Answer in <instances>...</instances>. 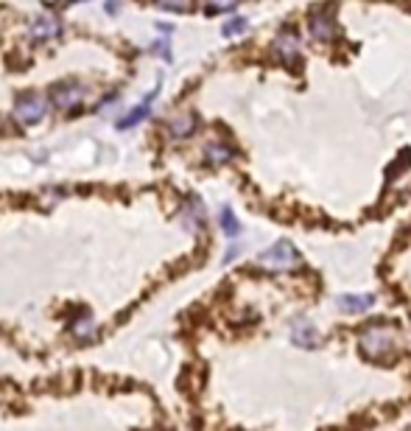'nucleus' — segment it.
<instances>
[{"label": "nucleus", "mask_w": 411, "mask_h": 431, "mask_svg": "<svg viewBox=\"0 0 411 431\" xmlns=\"http://www.w3.org/2000/svg\"><path fill=\"white\" fill-rule=\"evenodd\" d=\"M358 347L367 358L372 362H392L397 355V331L394 325L378 322V325H367L358 333Z\"/></svg>", "instance_id": "obj_1"}, {"label": "nucleus", "mask_w": 411, "mask_h": 431, "mask_svg": "<svg viewBox=\"0 0 411 431\" xmlns=\"http://www.w3.org/2000/svg\"><path fill=\"white\" fill-rule=\"evenodd\" d=\"M300 263H302V258L291 241H274L268 249H263L257 255V266L266 272H274V274L294 272V269H300Z\"/></svg>", "instance_id": "obj_2"}, {"label": "nucleus", "mask_w": 411, "mask_h": 431, "mask_svg": "<svg viewBox=\"0 0 411 431\" xmlns=\"http://www.w3.org/2000/svg\"><path fill=\"white\" fill-rule=\"evenodd\" d=\"M45 112H48V101L42 96H37V93H26L15 104V121L23 123V126L39 123L45 118Z\"/></svg>", "instance_id": "obj_3"}, {"label": "nucleus", "mask_w": 411, "mask_h": 431, "mask_svg": "<svg viewBox=\"0 0 411 431\" xmlns=\"http://www.w3.org/2000/svg\"><path fill=\"white\" fill-rule=\"evenodd\" d=\"M84 98V87L82 85H73V82H62V85H53L51 87V104L62 112H76L79 104Z\"/></svg>", "instance_id": "obj_4"}, {"label": "nucleus", "mask_w": 411, "mask_h": 431, "mask_svg": "<svg viewBox=\"0 0 411 431\" xmlns=\"http://www.w3.org/2000/svg\"><path fill=\"white\" fill-rule=\"evenodd\" d=\"M271 51H274V56H277V59H283L286 64H294L300 59V37H297V31L294 28H283L277 34V39H274Z\"/></svg>", "instance_id": "obj_5"}, {"label": "nucleus", "mask_w": 411, "mask_h": 431, "mask_svg": "<svg viewBox=\"0 0 411 431\" xmlns=\"http://www.w3.org/2000/svg\"><path fill=\"white\" fill-rule=\"evenodd\" d=\"M62 34V23L56 15H37L31 23V39L34 42H53Z\"/></svg>", "instance_id": "obj_6"}, {"label": "nucleus", "mask_w": 411, "mask_h": 431, "mask_svg": "<svg viewBox=\"0 0 411 431\" xmlns=\"http://www.w3.org/2000/svg\"><path fill=\"white\" fill-rule=\"evenodd\" d=\"M311 37H316L322 42L336 37V17H333V12L319 9V12L311 15Z\"/></svg>", "instance_id": "obj_7"}, {"label": "nucleus", "mask_w": 411, "mask_h": 431, "mask_svg": "<svg viewBox=\"0 0 411 431\" xmlns=\"http://www.w3.org/2000/svg\"><path fill=\"white\" fill-rule=\"evenodd\" d=\"M232 157H235V149L230 146V143L216 140V143H208V146H204V163H208L210 168H221V166H227Z\"/></svg>", "instance_id": "obj_8"}, {"label": "nucleus", "mask_w": 411, "mask_h": 431, "mask_svg": "<svg viewBox=\"0 0 411 431\" xmlns=\"http://www.w3.org/2000/svg\"><path fill=\"white\" fill-rule=\"evenodd\" d=\"M291 342H294L297 347L313 350V347L319 344V333H316V328H313L308 319H297V322L291 325Z\"/></svg>", "instance_id": "obj_9"}, {"label": "nucleus", "mask_w": 411, "mask_h": 431, "mask_svg": "<svg viewBox=\"0 0 411 431\" xmlns=\"http://www.w3.org/2000/svg\"><path fill=\"white\" fill-rule=\"evenodd\" d=\"M375 306V294H345L338 297V311L341 314H364Z\"/></svg>", "instance_id": "obj_10"}, {"label": "nucleus", "mask_w": 411, "mask_h": 431, "mask_svg": "<svg viewBox=\"0 0 411 431\" xmlns=\"http://www.w3.org/2000/svg\"><path fill=\"white\" fill-rule=\"evenodd\" d=\"M196 132V115L193 112H179L168 121V134L174 140H182V137H190Z\"/></svg>", "instance_id": "obj_11"}, {"label": "nucleus", "mask_w": 411, "mask_h": 431, "mask_svg": "<svg viewBox=\"0 0 411 431\" xmlns=\"http://www.w3.org/2000/svg\"><path fill=\"white\" fill-rule=\"evenodd\" d=\"M182 222H185L188 230H199L204 225V207H201V202L196 196L188 199V204L182 207Z\"/></svg>", "instance_id": "obj_12"}, {"label": "nucleus", "mask_w": 411, "mask_h": 431, "mask_svg": "<svg viewBox=\"0 0 411 431\" xmlns=\"http://www.w3.org/2000/svg\"><path fill=\"white\" fill-rule=\"evenodd\" d=\"M149 115H152V96H149L140 107H134L126 118H120V121H118V129H123V132H126V129H131V126H137V123H143Z\"/></svg>", "instance_id": "obj_13"}, {"label": "nucleus", "mask_w": 411, "mask_h": 431, "mask_svg": "<svg viewBox=\"0 0 411 431\" xmlns=\"http://www.w3.org/2000/svg\"><path fill=\"white\" fill-rule=\"evenodd\" d=\"M219 222H221V230L227 233V238H230V241H235V238L241 236V225H238L235 213H232L230 207H224V210H221V219H219Z\"/></svg>", "instance_id": "obj_14"}, {"label": "nucleus", "mask_w": 411, "mask_h": 431, "mask_svg": "<svg viewBox=\"0 0 411 431\" xmlns=\"http://www.w3.org/2000/svg\"><path fill=\"white\" fill-rule=\"evenodd\" d=\"M73 336L76 339H93L95 336V322L84 314V317H79L76 322H73Z\"/></svg>", "instance_id": "obj_15"}, {"label": "nucleus", "mask_w": 411, "mask_h": 431, "mask_svg": "<svg viewBox=\"0 0 411 431\" xmlns=\"http://www.w3.org/2000/svg\"><path fill=\"white\" fill-rule=\"evenodd\" d=\"M157 6L165 12H190L193 0H157Z\"/></svg>", "instance_id": "obj_16"}, {"label": "nucleus", "mask_w": 411, "mask_h": 431, "mask_svg": "<svg viewBox=\"0 0 411 431\" xmlns=\"http://www.w3.org/2000/svg\"><path fill=\"white\" fill-rule=\"evenodd\" d=\"M241 0H208V15H221V12H232Z\"/></svg>", "instance_id": "obj_17"}, {"label": "nucleus", "mask_w": 411, "mask_h": 431, "mask_svg": "<svg viewBox=\"0 0 411 431\" xmlns=\"http://www.w3.org/2000/svg\"><path fill=\"white\" fill-rule=\"evenodd\" d=\"M246 20L244 17H235V20H230V23H224V37H238V34H244L246 31Z\"/></svg>", "instance_id": "obj_18"}, {"label": "nucleus", "mask_w": 411, "mask_h": 431, "mask_svg": "<svg viewBox=\"0 0 411 431\" xmlns=\"http://www.w3.org/2000/svg\"><path fill=\"white\" fill-rule=\"evenodd\" d=\"M118 9V0H107V12H115Z\"/></svg>", "instance_id": "obj_19"}]
</instances>
